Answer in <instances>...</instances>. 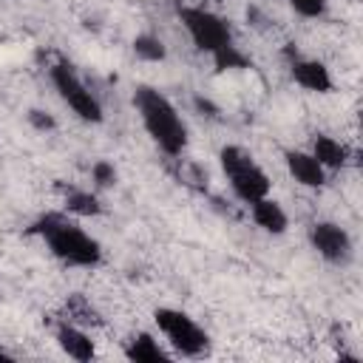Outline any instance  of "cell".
Here are the masks:
<instances>
[{"instance_id": "7a4b0ae2", "label": "cell", "mask_w": 363, "mask_h": 363, "mask_svg": "<svg viewBox=\"0 0 363 363\" xmlns=\"http://www.w3.org/2000/svg\"><path fill=\"white\" fill-rule=\"evenodd\" d=\"M133 105L156 147L167 156H182V150L187 147V125L179 116L176 105L153 85H139L133 91Z\"/></svg>"}, {"instance_id": "9a60e30c", "label": "cell", "mask_w": 363, "mask_h": 363, "mask_svg": "<svg viewBox=\"0 0 363 363\" xmlns=\"http://www.w3.org/2000/svg\"><path fill=\"white\" fill-rule=\"evenodd\" d=\"M65 207L74 216H99L102 213V201L91 190H79V187L65 190Z\"/></svg>"}, {"instance_id": "8fae6325", "label": "cell", "mask_w": 363, "mask_h": 363, "mask_svg": "<svg viewBox=\"0 0 363 363\" xmlns=\"http://www.w3.org/2000/svg\"><path fill=\"white\" fill-rule=\"evenodd\" d=\"M125 357L133 363H170V354L150 332H136L125 340Z\"/></svg>"}, {"instance_id": "30bf717a", "label": "cell", "mask_w": 363, "mask_h": 363, "mask_svg": "<svg viewBox=\"0 0 363 363\" xmlns=\"http://www.w3.org/2000/svg\"><path fill=\"white\" fill-rule=\"evenodd\" d=\"M57 343H60V349H62L68 357H74V360H79V363H88V360H94V354H96L91 335H88L82 326L71 323V320H65V323L57 326Z\"/></svg>"}, {"instance_id": "5b68a950", "label": "cell", "mask_w": 363, "mask_h": 363, "mask_svg": "<svg viewBox=\"0 0 363 363\" xmlns=\"http://www.w3.org/2000/svg\"><path fill=\"white\" fill-rule=\"evenodd\" d=\"M179 20L184 26V31L190 34L193 45L204 54H216L227 45H233V28L224 17L207 11L204 6H184L179 9Z\"/></svg>"}, {"instance_id": "52a82bcc", "label": "cell", "mask_w": 363, "mask_h": 363, "mask_svg": "<svg viewBox=\"0 0 363 363\" xmlns=\"http://www.w3.org/2000/svg\"><path fill=\"white\" fill-rule=\"evenodd\" d=\"M309 244L329 264H346L352 258V238L335 221H315L309 227Z\"/></svg>"}, {"instance_id": "e0dca14e", "label": "cell", "mask_w": 363, "mask_h": 363, "mask_svg": "<svg viewBox=\"0 0 363 363\" xmlns=\"http://www.w3.org/2000/svg\"><path fill=\"white\" fill-rule=\"evenodd\" d=\"M213 62H216V68H218V71L250 68V60H247V54H241L235 43H233V45H227V48H221V51H216V54H213Z\"/></svg>"}, {"instance_id": "9c48e42d", "label": "cell", "mask_w": 363, "mask_h": 363, "mask_svg": "<svg viewBox=\"0 0 363 363\" xmlns=\"http://www.w3.org/2000/svg\"><path fill=\"white\" fill-rule=\"evenodd\" d=\"M284 162H286L289 176L298 184H303V187H323L326 170H323V164L312 153H306V150H286L284 153Z\"/></svg>"}, {"instance_id": "ba28073f", "label": "cell", "mask_w": 363, "mask_h": 363, "mask_svg": "<svg viewBox=\"0 0 363 363\" xmlns=\"http://www.w3.org/2000/svg\"><path fill=\"white\" fill-rule=\"evenodd\" d=\"M289 71H292V79L312 94H329L332 91V74L320 60H306V57L295 54L289 62Z\"/></svg>"}, {"instance_id": "277c9868", "label": "cell", "mask_w": 363, "mask_h": 363, "mask_svg": "<svg viewBox=\"0 0 363 363\" xmlns=\"http://www.w3.org/2000/svg\"><path fill=\"white\" fill-rule=\"evenodd\" d=\"M153 320L159 326V332L167 337V343L184 354V357H204L210 352V335L182 309H170V306H159L153 312Z\"/></svg>"}, {"instance_id": "4fadbf2b", "label": "cell", "mask_w": 363, "mask_h": 363, "mask_svg": "<svg viewBox=\"0 0 363 363\" xmlns=\"http://www.w3.org/2000/svg\"><path fill=\"white\" fill-rule=\"evenodd\" d=\"M309 153L323 164V170H337V167H343V164L349 162L346 145H340L337 139H332V136H326V133H315Z\"/></svg>"}, {"instance_id": "ffe728a7", "label": "cell", "mask_w": 363, "mask_h": 363, "mask_svg": "<svg viewBox=\"0 0 363 363\" xmlns=\"http://www.w3.org/2000/svg\"><path fill=\"white\" fill-rule=\"evenodd\" d=\"M28 125H31L34 130H43V133L57 128L54 116H51V113H45V111H37V108H34V111H28Z\"/></svg>"}, {"instance_id": "7c38bea8", "label": "cell", "mask_w": 363, "mask_h": 363, "mask_svg": "<svg viewBox=\"0 0 363 363\" xmlns=\"http://www.w3.org/2000/svg\"><path fill=\"white\" fill-rule=\"evenodd\" d=\"M250 213H252V221H255L264 233L281 235V233H286V227H289V218H286L284 207H281L275 199H269V196L252 201V204H250Z\"/></svg>"}, {"instance_id": "6da1fadb", "label": "cell", "mask_w": 363, "mask_h": 363, "mask_svg": "<svg viewBox=\"0 0 363 363\" xmlns=\"http://www.w3.org/2000/svg\"><path fill=\"white\" fill-rule=\"evenodd\" d=\"M28 233L40 235L45 241V247L51 250V255L60 258L68 267L91 269V267H99L102 264V247H99V241L94 235H88L77 221H71L62 213H45V216H40L31 224Z\"/></svg>"}, {"instance_id": "5bb4252c", "label": "cell", "mask_w": 363, "mask_h": 363, "mask_svg": "<svg viewBox=\"0 0 363 363\" xmlns=\"http://www.w3.org/2000/svg\"><path fill=\"white\" fill-rule=\"evenodd\" d=\"M65 320H71V323H77V326H99L102 323V318H99V312L91 306V301L85 298V295H79V292H74V295H68V301H65Z\"/></svg>"}, {"instance_id": "2e32d148", "label": "cell", "mask_w": 363, "mask_h": 363, "mask_svg": "<svg viewBox=\"0 0 363 363\" xmlns=\"http://www.w3.org/2000/svg\"><path fill=\"white\" fill-rule=\"evenodd\" d=\"M133 54L145 62H162L167 57V48L156 34H139L133 37Z\"/></svg>"}, {"instance_id": "ac0fdd59", "label": "cell", "mask_w": 363, "mask_h": 363, "mask_svg": "<svg viewBox=\"0 0 363 363\" xmlns=\"http://www.w3.org/2000/svg\"><path fill=\"white\" fill-rule=\"evenodd\" d=\"M289 9L306 20H318L326 14V0H286Z\"/></svg>"}, {"instance_id": "3957f363", "label": "cell", "mask_w": 363, "mask_h": 363, "mask_svg": "<svg viewBox=\"0 0 363 363\" xmlns=\"http://www.w3.org/2000/svg\"><path fill=\"white\" fill-rule=\"evenodd\" d=\"M218 159H221V170H224V176L230 182L233 193L244 204H252V201L269 196V179H267V173L261 170V164L244 147L227 145V147H221Z\"/></svg>"}, {"instance_id": "44dd1931", "label": "cell", "mask_w": 363, "mask_h": 363, "mask_svg": "<svg viewBox=\"0 0 363 363\" xmlns=\"http://www.w3.org/2000/svg\"><path fill=\"white\" fill-rule=\"evenodd\" d=\"M9 360H11V354H9V352L0 346V363H9Z\"/></svg>"}, {"instance_id": "d6986e66", "label": "cell", "mask_w": 363, "mask_h": 363, "mask_svg": "<svg viewBox=\"0 0 363 363\" xmlns=\"http://www.w3.org/2000/svg\"><path fill=\"white\" fill-rule=\"evenodd\" d=\"M91 179H94L96 187H113V184H116V167H113L111 162L99 159V162H94V167H91Z\"/></svg>"}, {"instance_id": "8992f818", "label": "cell", "mask_w": 363, "mask_h": 363, "mask_svg": "<svg viewBox=\"0 0 363 363\" xmlns=\"http://www.w3.org/2000/svg\"><path fill=\"white\" fill-rule=\"evenodd\" d=\"M51 82L57 88V94L62 96V102L82 119V122H102V105L99 99L88 91V85L79 79V74L74 71L71 62L65 60H57L51 65Z\"/></svg>"}]
</instances>
